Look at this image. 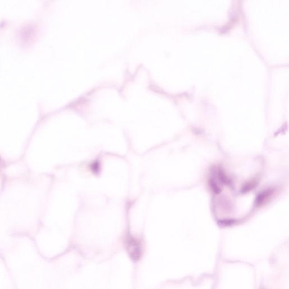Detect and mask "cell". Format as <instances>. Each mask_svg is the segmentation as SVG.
Here are the masks:
<instances>
[{"instance_id": "obj_1", "label": "cell", "mask_w": 289, "mask_h": 289, "mask_svg": "<svg viewBox=\"0 0 289 289\" xmlns=\"http://www.w3.org/2000/svg\"><path fill=\"white\" fill-rule=\"evenodd\" d=\"M126 248L129 255L133 260H137L141 256V246L139 241L132 237H128L126 240Z\"/></svg>"}, {"instance_id": "obj_2", "label": "cell", "mask_w": 289, "mask_h": 289, "mask_svg": "<svg viewBox=\"0 0 289 289\" xmlns=\"http://www.w3.org/2000/svg\"><path fill=\"white\" fill-rule=\"evenodd\" d=\"M213 173L214 174L217 176V177L218 178V180L224 184L225 185H227L228 186H231L232 185V184H231V181L229 179V177H228L226 176V175L225 174L224 172L220 168H215L213 171H212Z\"/></svg>"}, {"instance_id": "obj_3", "label": "cell", "mask_w": 289, "mask_h": 289, "mask_svg": "<svg viewBox=\"0 0 289 289\" xmlns=\"http://www.w3.org/2000/svg\"><path fill=\"white\" fill-rule=\"evenodd\" d=\"M273 190L271 189L265 190L261 193H259L257 197L255 200V205L257 206H260L264 203L267 198L270 197V195L273 193Z\"/></svg>"}, {"instance_id": "obj_4", "label": "cell", "mask_w": 289, "mask_h": 289, "mask_svg": "<svg viewBox=\"0 0 289 289\" xmlns=\"http://www.w3.org/2000/svg\"><path fill=\"white\" fill-rule=\"evenodd\" d=\"M256 186H257V182H255V181L248 182V183L246 184L244 186L242 187V188L241 189V193H247V192H248L251 190L252 189H254Z\"/></svg>"}, {"instance_id": "obj_5", "label": "cell", "mask_w": 289, "mask_h": 289, "mask_svg": "<svg viewBox=\"0 0 289 289\" xmlns=\"http://www.w3.org/2000/svg\"><path fill=\"white\" fill-rule=\"evenodd\" d=\"M209 183H210V185L211 186V189H212V190L213 191L214 193L218 194L219 193H221V189H220V187L218 185V184H216V182L213 180L212 179H210V181H209Z\"/></svg>"}, {"instance_id": "obj_6", "label": "cell", "mask_w": 289, "mask_h": 289, "mask_svg": "<svg viewBox=\"0 0 289 289\" xmlns=\"http://www.w3.org/2000/svg\"><path fill=\"white\" fill-rule=\"evenodd\" d=\"M234 222H235V220H224L219 221L218 223L221 225L227 226V225H232Z\"/></svg>"}]
</instances>
